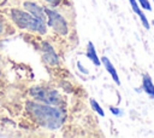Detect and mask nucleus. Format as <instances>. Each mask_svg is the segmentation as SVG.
Returning <instances> with one entry per match:
<instances>
[{
	"label": "nucleus",
	"instance_id": "nucleus-1",
	"mask_svg": "<svg viewBox=\"0 0 154 138\" xmlns=\"http://www.w3.org/2000/svg\"><path fill=\"white\" fill-rule=\"evenodd\" d=\"M26 111L37 125L48 130L59 128L65 120V114L63 110L46 103L28 102Z\"/></svg>",
	"mask_w": 154,
	"mask_h": 138
},
{
	"label": "nucleus",
	"instance_id": "nucleus-2",
	"mask_svg": "<svg viewBox=\"0 0 154 138\" xmlns=\"http://www.w3.org/2000/svg\"><path fill=\"white\" fill-rule=\"evenodd\" d=\"M10 16L16 25H18L22 29L36 31L38 34L46 33V22L36 18L28 11H22L18 8H12L10 11Z\"/></svg>",
	"mask_w": 154,
	"mask_h": 138
},
{
	"label": "nucleus",
	"instance_id": "nucleus-3",
	"mask_svg": "<svg viewBox=\"0 0 154 138\" xmlns=\"http://www.w3.org/2000/svg\"><path fill=\"white\" fill-rule=\"evenodd\" d=\"M30 96L34 97L38 102L51 104V105H58L63 102L61 96L55 90L47 88V87H41V86L32 87L30 90Z\"/></svg>",
	"mask_w": 154,
	"mask_h": 138
},
{
	"label": "nucleus",
	"instance_id": "nucleus-4",
	"mask_svg": "<svg viewBox=\"0 0 154 138\" xmlns=\"http://www.w3.org/2000/svg\"><path fill=\"white\" fill-rule=\"evenodd\" d=\"M45 12H46V16H47V24L54 29L57 33L61 34V35H66L67 31H69V27H67V23L65 21V18L58 13L57 11L52 10V8H46L45 7Z\"/></svg>",
	"mask_w": 154,
	"mask_h": 138
},
{
	"label": "nucleus",
	"instance_id": "nucleus-5",
	"mask_svg": "<svg viewBox=\"0 0 154 138\" xmlns=\"http://www.w3.org/2000/svg\"><path fill=\"white\" fill-rule=\"evenodd\" d=\"M41 53H42L43 61L47 64H49V65H57L59 63V57H58L57 52L54 51V48L51 46V44L43 42L42 46H41Z\"/></svg>",
	"mask_w": 154,
	"mask_h": 138
},
{
	"label": "nucleus",
	"instance_id": "nucleus-6",
	"mask_svg": "<svg viewBox=\"0 0 154 138\" xmlns=\"http://www.w3.org/2000/svg\"><path fill=\"white\" fill-rule=\"evenodd\" d=\"M24 8H25L29 13H31L32 16H35L36 18H38V19L46 22L47 16H46V12H45V7H41V6H38L37 4L31 2V1H26V2H24Z\"/></svg>",
	"mask_w": 154,
	"mask_h": 138
},
{
	"label": "nucleus",
	"instance_id": "nucleus-7",
	"mask_svg": "<svg viewBox=\"0 0 154 138\" xmlns=\"http://www.w3.org/2000/svg\"><path fill=\"white\" fill-rule=\"evenodd\" d=\"M101 63L103 64V67H105V69L107 70V73L111 75V77L114 80V82L117 84V85H120V79H119V76H118V73H117V70H116V68H114V65L112 64V62L106 57V56H103V57H101Z\"/></svg>",
	"mask_w": 154,
	"mask_h": 138
},
{
	"label": "nucleus",
	"instance_id": "nucleus-8",
	"mask_svg": "<svg viewBox=\"0 0 154 138\" xmlns=\"http://www.w3.org/2000/svg\"><path fill=\"white\" fill-rule=\"evenodd\" d=\"M142 90L152 99H154V84H153L152 77L148 74H143V76H142Z\"/></svg>",
	"mask_w": 154,
	"mask_h": 138
},
{
	"label": "nucleus",
	"instance_id": "nucleus-9",
	"mask_svg": "<svg viewBox=\"0 0 154 138\" xmlns=\"http://www.w3.org/2000/svg\"><path fill=\"white\" fill-rule=\"evenodd\" d=\"M87 57L93 62V64H94V65H96V67L101 65V61H100V58L97 57L96 50H95L94 44H93L91 41H89V42H88V45H87Z\"/></svg>",
	"mask_w": 154,
	"mask_h": 138
},
{
	"label": "nucleus",
	"instance_id": "nucleus-10",
	"mask_svg": "<svg viewBox=\"0 0 154 138\" xmlns=\"http://www.w3.org/2000/svg\"><path fill=\"white\" fill-rule=\"evenodd\" d=\"M90 105H91V108H93V110L94 111H96L100 116H105V113H103V109L101 108V105L95 100V99H90Z\"/></svg>",
	"mask_w": 154,
	"mask_h": 138
},
{
	"label": "nucleus",
	"instance_id": "nucleus-11",
	"mask_svg": "<svg viewBox=\"0 0 154 138\" xmlns=\"http://www.w3.org/2000/svg\"><path fill=\"white\" fill-rule=\"evenodd\" d=\"M137 2H138V5L141 6V8L144 10V11H149V12H150V11L153 10L152 4H150L149 0H137Z\"/></svg>",
	"mask_w": 154,
	"mask_h": 138
},
{
	"label": "nucleus",
	"instance_id": "nucleus-12",
	"mask_svg": "<svg viewBox=\"0 0 154 138\" xmlns=\"http://www.w3.org/2000/svg\"><path fill=\"white\" fill-rule=\"evenodd\" d=\"M137 16L140 17V21H141L142 25H143L146 29H149V28H150V25H149V21H148V18L146 17V15L143 13V11H142V10H141V12H140Z\"/></svg>",
	"mask_w": 154,
	"mask_h": 138
},
{
	"label": "nucleus",
	"instance_id": "nucleus-13",
	"mask_svg": "<svg viewBox=\"0 0 154 138\" xmlns=\"http://www.w3.org/2000/svg\"><path fill=\"white\" fill-rule=\"evenodd\" d=\"M129 2H130V5H131V8H132V11L136 13V15H138L140 12H141V8H140V5H138V2H137V0H128Z\"/></svg>",
	"mask_w": 154,
	"mask_h": 138
},
{
	"label": "nucleus",
	"instance_id": "nucleus-14",
	"mask_svg": "<svg viewBox=\"0 0 154 138\" xmlns=\"http://www.w3.org/2000/svg\"><path fill=\"white\" fill-rule=\"evenodd\" d=\"M109 110H111V113L113 115H117V116L122 115V110L119 108H117V107H109Z\"/></svg>",
	"mask_w": 154,
	"mask_h": 138
},
{
	"label": "nucleus",
	"instance_id": "nucleus-15",
	"mask_svg": "<svg viewBox=\"0 0 154 138\" xmlns=\"http://www.w3.org/2000/svg\"><path fill=\"white\" fill-rule=\"evenodd\" d=\"M48 4H51V5H53V6H55V5H58L61 0H46Z\"/></svg>",
	"mask_w": 154,
	"mask_h": 138
},
{
	"label": "nucleus",
	"instance_id": "nucleus-16",
	"mask_svg": "<svg viewBox=\"0 0 154 138\" xmlns=\"http://www.w3.org/2000/svg\"><path fill=\"white\" fill-rule=\"evenodd\" d=\"M2 30H4V23H2V21L0 19V33H2Z\"/></svg>",
	"mask_w": 154,
	"mask_h": 138
},
{
	"label": "nucleus",
	"instance_id": "nucleus-17",
	"mask_svg": "<svg viewBox=\"0 0 154 138\" xmlns=\"http://www.w3.org/2000/svg\"><path fill=\"white\" fill-rule=\"evenodd\" d=\"M152 25H154V19H153V22H152Z\"/></svg>",
	"mask_w": 154,
	"mask_h": 138
},
{
	"label": "nucleus",
	"instance_id": "nucleus-18",
	"mask_svg": "<svg viewBox=\"0 0 154 138\" xmlns=\"http://www.w3.org/2000/svg\"><path fill=\"white\" fill-rule=\"evenodd\" d=\"M153 2H154V0H153Z\"/></svg>",
	"mask_w": 154,
	"mask_h": 138
}]
</instances>
